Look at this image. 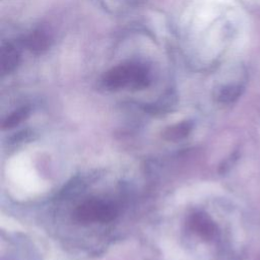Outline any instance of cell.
Instances as JSON below:
<instances>
[{
  "instance_id": "6",
  "label": "cell",
  "mask_w": 260,
  "mask_h": 260,
  "mask_svg": "<svg viewBox=\"0 0 260 260\" xmlns=\"http://www.w3.org/2000/svg\"><path fill=\"white\" fill-rule=\"evenodd\" d=\"M243 86L241 84H226L221 86L216 92V100L222 104H230L235 102L242 93Z\"/></svg>"
},
{
  "instance_id": "3",
  "label": "cell",
  "mask_w": 260,
  "mask_h": 260,
  "mask_svg": "<svg viewBox=\"0 0 260 260\" xmlns=\"http://www.w3.org/2000/svg\"><path fill=\"white\" fill-rule=\"evenodd\" d=\"M189 225L193 232L205 241L215 240L219 236L218 225L205 212L193 213L189 218Z\"/></svg>"
},
{
  "instance_id": "5",
  "label": "cell",
  "mask_w": 260,
  "mask_h": 260,
  "mask_svg": "<svg viewBox=\"0 0 260 260\" xmlns=\"http://www.w3.org/2000/svg\"><path fill=\"white\" fill-rule=\"evenodd\" d=\"M51 43L52 36L45 28L35 29L23 40V46L34 53H42L48 50Z\"/></svg>"
},
{
  "instance_id": "7",
  "label": "cell",
  "mask_w": 260,
  "mask_h": 260,
  "mask_svg": "<svg viewBox=\"0 0 260 260\" xmlns=\"http://www.w3.org/2000/svg\"><path fill=\"white\" fill-rule=\"evenodd\" d=\"M192 130V123L189 121L181 122L176 125H173L169 127L165 132H164V137L167 140L171 141H177L180 139L185 138L186 136L189 135V133Z\"/></svg>"
},
{
  "instance_id": "2",
  "label": "cell",
  "mask_w": 260,
  "mask_h": 260,
  "mask_svg": "<svg viewBox=\"0 0 260 260\" xmlns=\"http://www.w3.org/2000/svg\"><path fill=\"white\" fill-rule=\"evenodd\" d=\"M118 215L117 207L108 201L100 199H89L79 204L75 211L74 217L80 222H109Z\"/></svg>"
},
{
  "instance_id": "9",
  "label": "cell",
  "mask_w": 260,
  "mask_h": 260,
  "mask_svg": "<svg viewBox=\"0 0 260 260\" xmlns=\"http://www.w3.org/2000/svg\"><path fill=\"white\" fill-rule=\"evenodd\" d=\"M176 99L172 94H167L162 98H160L157 102L147 105L145 107L146 111L152 113V114H161L165 112H169L172 108L175 107Z\"/></svg>"
},
{
  "instance_id": "8",
  "label": "cell",
  "mask_w": 260,
  "mask_h": 260,
  "mask_svg": "<svg viewBox=\"0 0 260 260\" xmlns=\"http://www.w3.org/2000/svg\"><path fill=\"white\" fill-rule=\"evenodd\" d=\"M30 109L27 106H23L14 112H12L9 116L5 118V120L2 123V128L3 129H11L18 124H20L23 120H25L28 115H29Z\"/></svg>"
},
{
  "instance_id": "10",
  "label": "cell",
  "mask_w": 260,
  "mask_h": 260,
  "mask_svg": "<svg viewBox=\"0 0 260 260\" xmlns=\"http://www.w3.org/2000/svg\"><path fill=\"white\" fill-rule=\"evenodd\" d=\"M34 133L31 130H21L9 138V144H21L23 142L31 140Z\"/></svg>"
},
{
  "instance_id": "4",
  "label": "cell",
  "mask_w": 260,
  "mask_h": 260,
  "mask_svg": "<svg viewBox=\"0 0 260 260\" xmlns=\"http://www.w3.org/2000/svg\"><path fill=\"white\" fill-rule=\"evenodd\" d=\"M20 60V50L14 43H3L0 49V72L2 75L11 73Z\"/></svg>"
},
{
  "instance_id": "1",
  "label": "cell",
  "mask_w": 260,
  "mask_h": 260,
  "mask_svg": "<svg viewBox=\"0 0 260 260\" xmlns=\"http://www.w3.org/2000/svg\"><path fill=\"white\" fill-rule=\"evenodd\" d=\"M103 85L109 90L124 87L142 89L150 83V71L146 64L129 61L119 64L107 71L102 79Z\"/></svg>"
}]
</instances>
